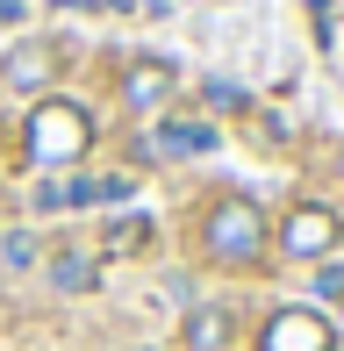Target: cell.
<instances>
[{"label": "cell", "mask_w": 344, "mask_h": 351, "mask_svg": "<svg viewBox=\"0 0 344 351\" xmlns=\"http://www.w3.org/2000/svg\"><path fill=\"white\" fill-rule=\"evenodd\" d=\"M201 93H208V108H244V86H230V79H201Z\"/></svg>", "instance_id": "8fae6325"}, {"label": "cell", "mask_w": 344, "mask_h": 351, "mask_svg": "<svg viewBox=\"0 0 344 351\" xmlns=\"http://www.w3.org/2000/svg\"><path fill=\"white\" fill-rule=\"evenodd\" d=\"M86 143H93L86 108L43 101L36 115H29V151H36V165H72V158H86Z\"/></svg>", "instance_id": "7a4b0ae2"}, {"label": "cell", "mask_w": 344, "mask_h": 351, "mask_svg": "<svg viewBox=\"0 0 344 351\" xmlns=\"http://www.w3.org/2000/svg\"><path fill=\"white\" fill-rule=\"evenodd\" d=\"M258 351H337V330L316 308H273L258 330Z\"/></svg>", "instance_id": "3957f363"}, {"label": "cell", "mask_w": 344, "mask_h": 351, "mask_svg": "<svg viewBox=\"0 0 344 351\" xmlns=\"http://www.w3.org/2000/svg\"><path fill=\"white\" fill-rule=\"evenodd\" d=\"M280 244H287V258H330L337 215H330V208H294L287 230H280Z\"/></svg>", "instance_id": "8992f818"}, {"label": "cell", "mask_w": 344, "mask_h": 351, "mask_svg": "<svg viewBox=\"0 0 344 351\" xmlns=\"http://www.w3.org/2000/svg\"><path fill=\"white\" fill-rule=\"evenodd\" d=\"M215 151V130H208V122H194V115H165L158 122V158H208Z\"/></svg>", "instance_id": "52a82bcc"}, {"label": "cell", "mask_w": 344, "mask_h": 351, "mask_svg": "<svg viewBox=\"0 0 344 351\" xmlns=\"http://www.w3.org/2000/svg\"><path fill=\"white\" fill-rule=\"evenodd\" d=\"M172 86H180V72H172L165 58H130V65H122V108H136V115L165 108Z\"/></svg>", "instance_id": "5b68a950"}, {"label": "cell", "mask_w": 344, "mask_h": 351, "mask_svg": "<svg viewBox=\"0 0 344 351\" xmlns=\"http://www.w3.org/2000/svg\"><path fill=\"white\" fill-rule=\"evenodd\" d=\"M93 280H101V273H93L86 251H58V258H51V287H58V294H86Z\"/></svg>", "instance_id": "ba28073f"}, {"label": "cell", "mask_w": 344, "mask_h": 351, "mask_svg": "<svg viewBox=\"0 0 344 351\" xmlns=\"http://www.w3.org/2000/svg\"><path fill=\"white\" fill-rule=\"evenodd\" d=\"M51 79H58V43L51 36H22L0 58V86L8 93H36V86H51Z\"/></svg>", "instance_id": "277c9868"}, {"label": "cell", "mask_w": 344, "mask_h": 351, "mask_svg": "<svg viewBox=\"0 0 344 351\" xmlns=\"http://www.w3.org/2000/svg\"><path fill=\"white\" fill-rule=\"evenodd\" d=\"M223 337H230V308H194L186 315V344L194 351H215Z\"/></svg>", "instance_id": "9c48e42d"}, {"label": "cell", "mask_w": 344, "mask_h": 351, "mask_svg": "<svg viewBox=\"0 0 344 351\" xmlns=\"http://www.w3.org/2000/svg\"><path fill=\"white\" fill-rule=\"evenodd\" d=\"M201 244H208L215 265H258L265 258V215L251 194H223L208 208V230H201Z\"/></svg>", "instance_id": "6da1fadb"}, {"label": "cell", "mask_w": 344, "mask_h": 351, "mask_svg": "<svg viewBox=\"0 0 344 351\" xmlns=\"http://www.w3.org/2000/svg\"><path fill=\"white\" fill-rule=\"evenodd\" d=\"M0 258H8V265H36V237H29V230H8Z\"/></svg>", "instance_id": "30bf717a"}]
</instances>
